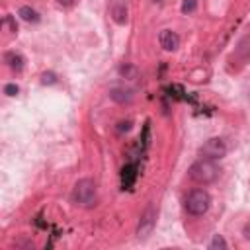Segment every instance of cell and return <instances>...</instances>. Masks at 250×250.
Segmentation results:
<instances>
[{
  "label": "cell",
  "instance_id": "1",
  "mask_svg": "<svg viewBox=\"0 0 250 250\" xmlns=\"http://www.w3.org/2000/svg\"><path fill=\"white\" fill-rule=\"evenodd\" d=\"M70 199L74 205L78 207H94L96 201H98V186L92 178H82L74 184L72 188V193H70Z\"/></svg>",
  "mask_w": 250,
  "mask_h": 250
},
{
  "label": "cell",
  "instance_id": "2",
  "mask_svg": "<svg viewBox=\"0 0 250 250\" xmlns=\"http://www.w3.org/2000/svg\"><path fill=\"white\" fill-rule=\"evenodd\" d=\"M188 174H189V178L195 182V184H213L217 178H219V174H221V168L215 164V160H211V158H199V160H195L191 166H189V170H188Z\"/></svg>",
  "mask_w": 250,
  "mask_h": 250
},
{
  "label": "cell",
  "instance_id": "3",
  "mask_svg": "<svg viewBox=\"0 0 250 250\" xmlns=\"http://www.w3.org/2000/svg\"><path fill=\"white\" fill-rule=\"evenodd\" d=\"M184 205H186V211L189 215H195V217L205 215L209 211V207H211V195L205 189H199V188L197 189H191L188 193Z\"/></svg>",
  "mask_w": 250,
  "mask_h": 250
},
{
  "label": "cell",
  "instance_id": "4",
  "mask_svg": "<svg viewBox=\"0 0 250 250\" xmlns=\"http://www.w3.org/2000/svg\"><path fill=\"white\" fill-rule=\"evenodd\" d=\"M227 150H229V146H227L225 139H221V137H211V139H207V141L201 145V148H199L201 156H203V158H211V160L223 158V156L227 154Z\"/></svg>",
  "mask_w": 250,
  "mask_h": 250
},
{
  "label": "cell",
  "instance_id": "5",
  "mask_svg": "<svg viewBox=\"0 0 250 250\" xmlns=\"http://www.w3.org/2000/svg\"><path fill=\"white\" fill-rule=\"evenodd\" d=\"M154 225H156V209H154L152 203H148V205L145 207V211L141 213V217H139L137 236H139L141 240L148 238V234L154 230Z\"/></svg>",
  "mask_w": 250,
  "mask_h": 250
},
{
  "label": "cell",
  "instance_id": "6",
  "mask_svg": "<svg viewBox=\"0 0 250 250\" xmlns=\"http://www.w3.org/2000/svg\"><path fill=\"white\" fill-rule=\"evenodd\" d=\"M109 16L117 25H125L129 20L127 0H109Z\"/></svg>",
  "mask_w": 250,
  "mask_h": 250
},
{
  "label": "cell",
  "instance_id": "7",
  "mask_svg": "<svg viewBox=\"0 0 250 250\" xmlns=\"http://www.w3.org/2000/svg\"><path fill=\"white\" fill-rule=\"evenodd\" d=\"M158 43H160V47H162L164 51L174 53V51H178V47H180V37H178V33L172 31V29H162V31L158 33Z\"/></svg>",
  "mask_w": 250,
  "mask_h": 250
},
{
  "label": "cell",
  "instance_id": "8",
  "mask_svg": "<svg viewBox=\"0 0 250 250\" xmlns=\"http://www.w3.org/2000/svg\"><path fill=\"white\" fill-rule=\"evenodd\" d=\"M109 98L117 104H129L133 100V90L125 88V86H115V88L109 90Z\"/></svg>",
  "mask_w": 250,
  "mask_h": 250
},
{
  "label": "cell",
  "instance_id": "9",
  "mask_svg": "<svg viewBox=\"0 0 250 250\" xmlns=\"http://www.w3.org/2000/svg\"><path fill=\"white\" fill-rule=\"evenodd\" d=\"M234 55H236L242 62H250V35H244V37L236 43Z\"/></svg>",
  "mask_w": 250,
  "mask_h": 250
},
{
  "label": "cell",
  "instance_id": "10",
  "mask_svg": "<svg viewBox=\"0 0 250 250\" xmlns=\"http://www.w3.org/2000/svg\"><path fill=\"white\" fill-rule=\"evenodd\" d=\"M18 16L23 20V21H29V23H37L39 21V14L31 8V6H21L18 10Z\"/></svg>",
  "mask_w": 250,
  "mask_h": 250
},
{
  "label": "cell",
  "instance_id": "11",
  "mask_svg": "<svg viewBox=\"0 0 250 250\" xmlns=\"http://www.w3.org/2000/svg\"><path fill=\"white\" fill-rule=\"evenodd\" d=\"M6 62H8V66H10L12 70H16V72H20V70L23 68V57H21L20 53H6Z\"/></svg>",
  "mask_w": 250,
  "mask_h": 250
},
{
  "label": "cell",
  "instance_id": "12",
  "mask_svg": "<svg viewBox=\"0 0 250 250\" xmlns=\"http://www.w3.org/2000/svg\"><path fill=\"white\" fill-rule=\"evenodd\" d=\"M227 246H229V244H227V240H225V238H223L221 234H215V236L211 238V242L207 244V248H209V250H217V248L225 250Z\"/></svg>",
  "mask_w": 250,
  "mask_h": 250
},
{
  "label": "cell",
  "instance_id": "13",
  "mask_svg": "<svg viewBox=\"0 0 250 250\" xmlns=\"http://www.w3.org/2000/svg\"><path fill=\"white\" fill-rule=\"evenodd\" d=\"M197 8V0H184L182 2V12L184 14H189V12H193Z\"/></svg>",
  "mask_w": 250,
  "mask_h": 250
},
{
  "label": "cell",
  "instance_id": "14",
  "mask_svg": "<svg viewBox=\"0 0 250 250\" xmlns=\"http://www.w3.org/2000/svg\"><path fill=\"white\" fill-rule=\"evenodd\" d=\"M41 82H43V84H55V82H57V76H55L53 72H43V74H41Z\"/></svg>",
  "mask_w": 250,
  "mask_h": 250
},
{
  "label": "cell",
  "instance_id": "15",
  "mask_svg": "<svg viewBox=\"0 0 250 250\" xmlns=\"http://www.w3.org/2000/svg\"><path fill=\"white\" fill-rule=\"evenodd\" d=\"M18 92H20V88L16 84H6L4 86V94L6 96H18Z\"/></svg>",
  "mask_w": 250,
  "mask_h": 250
},
{
  "label": "cell",
  "instance_id": "16",
  "mask_svg": "<svg viewBox=\"0 0 250 250\" xmlns=\"http://www.w3.org/2000/svg\"><path fill=\"white\" fill-rule=\"evenodd\" d=\"M242 236H244V240H248V242H250V221L242 227Z\"/></svg>",
  "mask_w": 250,
  "mask_h": 250
},
{
  "label": "cell",
  "instance_id": "17",
  "mask_svg": "<svg viewBox=\"0 0 250 250\" xmlns=\"http://www.w3.org/2000/svg\"><path fill=\"white\" fill-rule=\"evenodd\" d=\"M131 129V121L127 119V121H121L119 123V127H117V131H129Z\"/></svg>",
  "mask_w": 250,
  "mask_h": 250
},
{
  "label": "cell",
  "instance_id": "18",
  "mask_svg": "<svg viewBox=\"0 0 250 250\" xmlns=\"http://www.w3.org/2000/svg\"><path fill=\"white\" fill-rule=\"evenodd\" d=\"M57 2H59L61 6H64V8H70V6H72L76 0H57Z\"/></svg>",
  "mask_w": 250,
  "mask_h": 250
},
{
  "label": "cell",
  "instance_id": "19",
  "mask_svg": "<svg viewBox=\"0 0 250 250\" xmlns=\"http://www.w3.org/2000/svg\"><path fill=\"white\" fill-rule=\"evenodd\" d=\"M152 2H160V0H152Z\"/></svg>",
  "mask_w": 250,
  "mask_h": 250
}]
</instances>
